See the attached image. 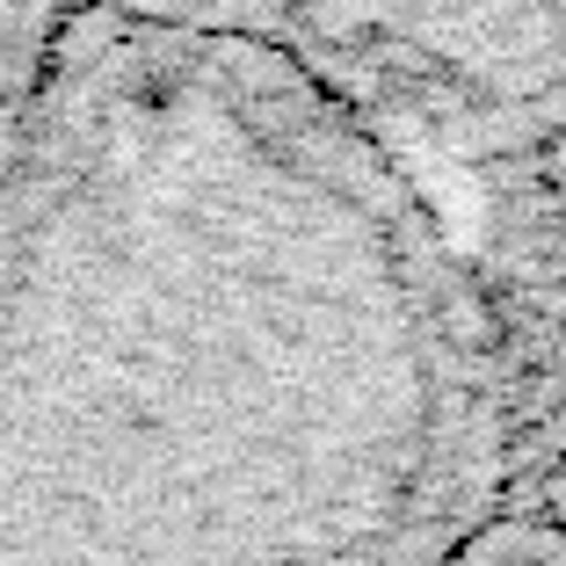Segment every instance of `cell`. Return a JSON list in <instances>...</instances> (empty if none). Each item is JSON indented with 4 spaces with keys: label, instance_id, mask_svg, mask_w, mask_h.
I'll use <instances>...</instances> for the list:
<instances>
[{
    "label": "cell",
    "instance_id": "cell-1",
    "mask_svg": "<svg viewBox=\"0 0 566 566\" xmlns=\"http://www.w3.org/2000/svg\"><path fill=\"white\" fill-rule=\"evenodd\" d=\"M516 429L400 138L276 36L66 0L0 175V566H443Z\"/></svg>",
    "mask_w": 566,
    "mask_h": 566
},
{
    "label": "cell",
    "instance_id": "cell-2",
    "mask_svg": "<svg viewBox=\"0 0 566 566\" xmlns=\"http://www.w3.org/2000/svg\"><path fill=\"white\" fill-rule=\"evenodd\" d=\"M269 36L415 146L494 160L566 132V0H269Z\"/></svg>",
    "mask_w": 566,
    "mask_h": 566
},
{
    "label": "cell",
    "instance_id": "cell-3",
    "mask_svg": "<svg viewBox=\"0 0 566 566\" xmlns=\"http://www.w3.org/2000/svg\"><path fill=\"white\" fill-rule=\"evenodd\" d=\"M66 0H0V175L15 160L22 117H30L36 73H44V51L59 36Z\"/></svg>",
    "mask_w": 566,
    "mask_h": 566
},
{
    "label": "cell",
    "instance_id": "cell-4",
    "mask_svg": "<svg viewBox=\"0 0 566 566\" xmlns=\"http://www.w3.org/2000/svg\"><path fill=\"white\" fill-rule=\"evenodd\" d=\"M443 566H566V531H552L545 516H509L501 509L486 531H472Z\"/></svg>",
    "mask_w": 566,
    "mask_h": 566
},
{
    "label": "cell",
    "instance_id": "cell-5",
    "mask_svg": "<svg viewBox=\"0 0 566 566\" xmlns=\"http://www.w3.org/2000/svg\"><path fill=\"white\" fill-rule=\"evenodd\" d=\"M124 15H160V22H211V30H254L269 36V0H95Z\"/></svg>",
    "mask_w": 566,
    "mask_h": 566
},
{
    "label": "cell",
    "instance_id": "cell-6",
    "mask_svg": "<svg viewBox=\"0 0 566 566\" xmlns=\"http://www.w3.org/2000/svg\"><path fill=\"white\" fill-rule=\"evenodd\" d=\"M537 516H545L552 531H566V458H552L545 480H537Z\"/></svg>",
    "mask_w": 566,
    "mask_h": 566
}]
</instances>
